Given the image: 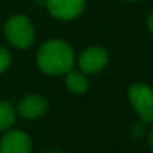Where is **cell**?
<instances>
[{"label": "cell", "mask_w": 153, "mask_h": 153, "mask_svg": "<svg viewBox=\"0 0 153 153\" xmlns=\"http://www.w3.org/2000/svg\"><path fill=\"white\" fill-rule=\"evenodd\" d=\"M73 61L75 56L72 48L60 39L43 43L38 50V67L46 75H64L69 72L73 67Z\"/></svg>", "instance_id": "cell-1"}, {"label": "cell", "mask_w": 153, "mask_h": 153, "mask_svg": "<svg viewBox=\"0 0 153 153\" xmlns=\"http://www.w3.org/2000/svg\"><path fill=\"white\" fill-rule=\"evenodd\" d=\"M6 37L18 49H27L34 41V27L23 15H15L6 23Z\"/></svg>", "instance_id": "cell-2"}, {"label": "cell", "mask_w": 153, "mask_h": 153, "mask_svg": "<svg viewBox=\"0 0 153 153\" xmlns=\"http://www.w3.org/2000/svg\"><path fill=\"white\" fill-rule=\"evenodd\" d=\"M129 99L140 118L153 122V88L146 84L137 83L129 88Z\"/></svg>", "instance_id": "cell-3"}, {"label": "cell", "mask_w": 153, "mask_h": 153, "mask_svg": "<svg viewBox=\"0 0 153 153\" xmlns=\"http://www.w3.org/2000/svg\"><path fill=\"white\" fill-rule=\"evenodd\" d=\"M84 0H46L49 12L60 20H72L84 10Z\"/></svg>", "instance_id": "cell-4"}, {"label": "cell", "mask_w": 153, "mask_h": 153, "mask_svg": "<svg viewBox=\"0 0 153 153\" xmlns=\"http://www.w3.org/2000/svg\"><path fill=\"white\" fill-rule=\"evenodd\" d=\"M108 54L103 48L92 46L81 53L79 58V65L85 73H96L107 65Z\"/></svg>", "instance_id": "cell-5"}, {"label": "cell", "mask_w": 153, "mask_h": 153, "mask_svg": "<svg viewBox=\"0 0 153 153\" xmlns=\"http://www.w3.org/2000/svg\"><path fill=\"white\" fill-rule=\"evenodd\" d=\"M31 141L29 136L19 130H12L4 134L0 142V153H30Z\"/></svg>", "instance_id": "cell-6"}, {"label": "cell", "mask_w": 153, "mask_h": 153, "mask_svg": "<svg viewBox=\"0 0 153 153\" xmlns=\"http://www.w3.org/2000/svg\"><path fill=\"white\" fill-rule=\"evenodd\" d=\"M48 110V102L43 96L39 95H29L20 100L18 111L23 118L34 119L43 115Z\"/></svg>", "instance_id": "cell-7"}, {"label": "cell", "mask_w": 153, "mask_h": 153, "mask_svg": "<svg viewBox=\"0 0 153 153\" xmlns=\"http://www.w3.org/2000/svg\"><path fill=\"white\" fill-rule=\"evenodd\" d=\"M65 84H67L68 90L73 94H84L88 90V81H87V79L81 73H77V72L69 73L67 76Z\"/></svg>", "instance_id": "cell-8"}, {"label": "cell", "mask_w": 153, "mask_h": 153, "mask_svg": "<svg viewBox=\"0 0 153 153\" xmlns=\"http://www.w3.org/2000/svg\"><path fill=\"white\" fill-rule=\"evenodd\" d=\"M15 122V111L7 102H0V130H7Z\"/></svg>", "instance_id": "cell-9"}, {"label": "cell", "mask_w": 153, "mask_h": 153, "mask_svg": "<svg viewBox=\"0 0 153 153\" xmlns=\"http://www.w3.org/2000/svg\"><path fill=\"white\" fill-rule=\"evenodd\" d=\"M10 62H11V54L7 49L4 48H0V73L4 72V71L8 68Z\"/></svg>", "instance_id": "cell-10"}, {"label": "cell", "mask_w": 153, "mask_h": 153, "mask_svg": "<svg viewBox=\"0 0 153 153\" xmlns=\"http://www.w3.org/2000/svg\"><path fill=\"white\" fill-rule=\"evenodd\" d=\"M148 27H149L150 33H152V34H153V12H152V14H150L149 19H148Z\"/></svg>", "instance_id": "cell-11"}, {"label": "cell", "mask_w": 153, "mask_h": 153, "mask_svg": "<svg viewBox=\"0 0 153 153\" xmlns=\"http://www.w3.org/2000/svg\"><path fill=\"white\" fill-rule=\"evenodd\" d=\"M149 145H150V149L153 150V130H152V133L149 134Z\"/></svg>", "instance_id": "cell-12"}, {"label": "cell", "mask_w": 153, "mask_h": 153, "mask_svg": "<svg viewBox=\"0 0 153 153\" xmlns=\"http://www.w3.org/2000/svg\"><path fill=\"white\" fill-rule=\"evenodd\" d=\"M49 153H61V152H58V150H52V152H49Z\"/></svg>", "instance_id": "cell-13"}, {"label": "cell", "mask_w": 153, "mask_h": 153, "mask_svg": "<svg viewBox=\"0 0 153 153\" xmlns=\"http://www.w3.org/2000/svg\"><path fill=\"white\" fill-rule=\"evenodd\" d=\"M126 1H130V3H133V1H138V0H126Z\"/></svg>", "instance_id": "cell-14"}]
</instances>
